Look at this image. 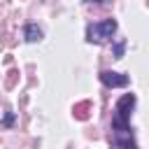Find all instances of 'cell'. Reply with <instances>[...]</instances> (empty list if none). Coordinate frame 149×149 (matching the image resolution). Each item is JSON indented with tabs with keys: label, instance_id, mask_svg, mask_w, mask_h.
Returning <instances> with one entry per match:
<instances>
[{
	"label": "cell",
	"instance_id": "obj_1",
	"mask_svg": "<svg viewBox=\"0 0 149 149\" xmlns=\"http://www.w3.org/2000/svg\"><path fill=\"white\" fill-rule=\"evenodd\" d=\"M135 105V95L126 93L119 102H116V112L112 119V130H114V144L119 149H137V144L133 142V133H130V109Z\"/></svg>",
	"mask_w": 149,
	"mask_h": 149
},
{
	"label": "cell",
	"instance_id": "obj_2",
	"mask_svg": "<svg viewBox=\"0 0 149 149\" xmlns=\"http://www.w3.org/2000/svg\"><path fill=\"white\" fill-rule=\"evenodd\" d=\"M114 33H116V21H114V19H105V21L91 23V26L86 28L88 42H105V40H109Z\"/></svg>",
	"mask_w": 149,
	"mask_h": 149
},
{
	"label": "cell",
	"instance_id": "obj_3",
	"mask_svg": "<svg viewBox=\"0 0 149 149\" xmlns=\"http://www.w3.org/2000/svg\"><path fill=\"white\" fill-rule=\"evenodd\" d=\"M100 81L105 86H112V88H121V86H128V74H121V72H112V70H105L100 72Z\"/></svg>",
	"mask_w": 149,
	"mask_h": 149
},
{
	"label": "cell",
	"instance_id": "obj_4",
	"mask_svg": "<svg viewBox=\"0 0 149 149\" xmlns=\"http://www.w3.org/2000/svg\"><path fill=\"white\" fill-rule=\"evenodd\" d=\"M23 35H26V40H28V42H37V40L42 37V30H40L35 23H28V26L23 28Z\"/></svg>",
	"mask_w": 149,
	"mask_h": 149
},
{
	"label": "cell",
	"instance_id": "obj_5",
	"mask_svg": "<svg viewBox=\"0 0 149 149\" xmlns=\"http://www.w3.org/2000/svg\"><path fill=\"white\" fill-rule=\"evenodd\" d=\"M88 107H91V102H79V105H74V116H77V119H86V116H88V112H86Z\"/></svg>",
	"mask_w": 149,
	"mask_h": 149
},
{
	"label": "cell",
	"instance_id": "obj_6",
	"mask_svg": "<svg viewBox=\"0 0 149 149\" xmlns=\"http://www.w3.org/2000/svg\"><path fill=\"white\" fill-rule=\"evenodd\" d=\"M123 47H126L123 40H119V42L114 44V58H121V56H123Z\"/></svg>",
	"mask_w": 149,
	"mask_h": 149
},
{
	"label": "cell",
	"instance_id": "obj_7",
	"mask_svg": "<svg viewBox=\"0 0 149 149\" xmlns=\"http://www.w3.org/2000/svg\"><path fill=\"white\" fill-rule=\"evenodd\" d=\"M12 123H14V114H12V112H9V114H7V116H5V126H12Z\"/></svg>",
	"mask_w": 149,
	"mask_h": 149
}]
</instances>
